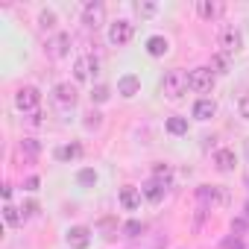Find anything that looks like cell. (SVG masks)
<instances>
[{
	"instance_id": "cell-1",
	"label": "cell",
	"mask_w": 249,
	"mask_h": 249,
	"mask_svg": "<svg viewBox=\"0 0 249 249\" xmlns=\"http://www.w3.org/2000/svg\"><path fill=\"white\" fill-rule=\"evenodd\" d=\"M188 88H191V79H188L185 71H167V73H164L161 91H164L167 100H179L182 94H188Z\"/></svg>"
},
{
	"instance_id": "cell-2",
	"label": "cell",
	"mask_w": 249,
	"mask_h": 249,
	"mask_svg": "<svg viewBox=\"0 0 249 249\" xmlns=\"http://www.w3.org/2000/svg\"><path fill=\"white\" fill-rule=\"evenodd\" d=\"M217 41H220V47H223L226 56H231V53H237V50L243 47V36H240V30L231 27V24H223V27H220Z\"/></svg>"
},
{
	"instance_id": "cell-3",
	"label": "cell",
	"mask_w": 249,
	"mask_h": 249,
	"mask_svg": "<svg viewBox=\"0 0 249 249\" xmlns=\"http://www.w3.org/2000/svg\"><path fill=\"white\" fill-rule=\"evenodd\" d=\"M188 79H191V88H194L196 94H208V91L214 88V71H211V68H194V71L188 73Z\"/></svg>"
},
{
	"instance_id": "cell-4",
	"label": "cell",
	"mask_w": 249,
	"mask_h": 249,
	"mask_svg": "<svg viewBox=\"0 0 249 249\" xmlns=\"http://www.w3.org/2000/svg\"><path fill=\"white\" fill-rule=\"evenodd\" d=\"M38 103H41V94H38V88H33V85H27V88H18V94H15V106L21 108V111H38Z\"/></svg>"
},
{
	"instance_id": "cell-5",
	"label": "cell",
	"mask_w": 249,
	"mask_h": 249,
	"mask_svg": "<svg viewBox=\"0 0 249 249\" xmlns=\"http://www.w3.org/2000/svg\"><path fill=\"white\" fill-rule=\"evenodd\" d=\"M132 33H135V27H132L129 21H114V24L108 27V41H111L114 47H123V44L132 41Z\"/></svg>"
},
{
	"instance_id": "cell-6",
	"label": "cell",
	"mask_w": 249,
	"mask_h": 249,
	"mask_svg": "<svg viewBox=\"0 0 249 249\" xmlns=\"http://www.w3.org/2000/svg\"><path fill=\"white\" fill-rule=\"evenodd\" d=\"M103 21H106V6L103 3H85V9H82V24L88 27V30H100L103 27Z\"/></svg>"
},
{
	"instance_id": "cell-7",
	"label": "cell",
	"mask_w": 249,
	"mask_h": 249,
	"mask_svg": "<svg viewBox=\"0 0 249 249\" xmlns=\"http://www.w3.org/2000/svg\"><path fill=\"white\" fill-rule=\"evenodd\" d=\"M53 97H56V103H59V106H65V108H73L79 94H76V88H73L71 82H59V85L53 88Z\"/></svg>"
},
{
	"instance_id": "cell-8",
	"label": "cell",
	"mask_w": 249,
	"mask_h": 249,
	"mask_svg": "<svg viewBox=\"0 0 249 249\" xmlns=\"http://www.w3.org/2000/svg\"><path fill=\"white\" fill-rule=\"evenodd\" d=\"M68 50H71V36L68 33H59V36H53L47 41V56H53V59L68 56Z\"/></svg>"
},
{
	"instance_id": "cell-9",
	"label": "cell",
	"mask_w": 249,
	"mask_h": 249,
	"mask_svg": "<svg viewBox=\"0 0 249 249\" xmlns=\"http://www.w3.org/2000/svg\"><path fill=\"white\" fill-rule=\"evenodd\" d=\"M91 73H97V59L94 56H79L73 62V76L79 82H85V79H91Z\"/></svg>"
},
{
	"instance_id": "cell-10",
	"label": "cell",
	"mask_w": 249,
	"mask_h": 249,
	"mask_svg": "<svg viewBox=\"0 0 249 249\" xmlns=\"http://www.w3.org/2000/svg\"><path fill=\"white\" fill-rule=\"evenodd\" d=\"M196 12H199V18H205V21H214V18H220V15L226 12V3H220V0H199V3H196Z\"/></svg>"
},
{
	"instance_id": "cell-11",
	"label": "cell",
	"mask_w": 249,
	"mask_h": 249,
	"mask_svg": "<svg viewBox=\"0 0 249 249\" xmlns=\"http://www.w3.org/2000/svg\"><path fill=\"white\" fill-rule=\"evenodd\" d=\"M138 91H141V79H138L135 73H126V76L117 79V94H120V97L129 100V97H135Z\"/></svg>"
},
{
	"instance_id": "cell-12",
	"label": "cell",
	"mask_w": 249,
	"mask_h": 249,
	"mask_svg": "<svg viewBox=\"0 0 249 249\" xmlns=\"http://www.w3.org/2000/svg\"><path fill=\"white\" fill-rule=\"evenodd\" d=\"M68 243L73 246V249H85L88 243H91V231L85 229V226H73V229H68Z\"/></svg>"
},
{
	"instance_id": "cell-13",
	"label": "cell",
	"mask_w": 249,
	"mask_h": 249,
	"mask_svg": "<svg viewBox=\"0 0 249 249\" xmlns=\"http://www.w3.org/2000/svg\"><path fill=\"white\" fill-rule=\"evenodd\" d=\"M141 191H144V196H147L150 202H161V199H164V191H167V185H164V182H159V179H153V182H147Z\"/></svg>"
},
{
	"instance_id": "cell-14",
	"label": "cell",
	"mask_w": 249,
	"mask_h": 249,
	"mask_svg": "<svg viewBox=\"0 0 249 249\" xmlns=\"http://www.w3.org/2000/svg\"><path fill=\"white\" fill-rule=\"evenodd\" d=\"M120 205L126 208V211H135L141 205V194L135 188H120Z\"/></svg>"
},
{
	"instance_id": "cell-15",
	"label": "cell",
	"mask_w": 249,
	"mask_h": 249,
	"mask_svg": "<svg viewBox=\"0 0 249 249\" xmlns=\"http://www.w3.org/2000/svg\"><path fill=\"white\" fill-rule=\"evenodd\" d=\"M214 164H217V170H220V173H229V170H234V153H231V150H217V156H214Z\"/></svg>"
},
{
	"instance_id": "cell-16",
	"label": "cell",
	"mask_w": 249,
	"mask_h": 249,
	"mask_svg": "<svg viewBox=\"0 0 249 249\" xmlns=\"http://www.w3.org/2000/svg\"><path fill=\"white\" fill-rule=\"evenodd\" d=\"M167 50H170V44H167L164 36H153V38H147V53H150V56H164Z\"/></svg>"
},
{
	"instance_id": "cell-17",
	"label": "cell",
	"mask_w": 249,
	"mask_h": 249,
	"mask_svg": "<svg viewBox=\"0 0 249 249\" xmlns=\"http://www.w3.org/2000/svg\"><path fill=\"white\" fill-rule=\"evenodd\" d=\"M214 111H217V106L211 100H196L194 103V117L196 120H208V117H214Z\"/></svg>"
},
{
	"instance_id": "cell-18",
	"label": "cell",
	"mask_w": 249,
	"mask_h": 249,
	"mask_svg": "<svg viewBox=\"0 0 249 249\" xmlns=\"http://www.w3.org/2000/svg\"><path fill=\"white\" fill-rule=\"evenodd\" d=\"M79 156H82V147L79 144H65V147L56 150V159L59 161H76Z\"/></svg>"
},
{
	"instance_id": "cell-19",
	"label": "cell",
	"mask_w": 249,
	"mask_h": 249,
	"mask_svg": "<svg viewBox=\"0 0 249 249\" xmlns=\"http://www.w3.org/2000/svg\"><path fill=\"white\" fill-rule=\"evenodd\" d=\"M167 132L170 135H185L188 132V120L185 117H167Z\"/></svg>"
},
{
	"instance_id": "cell-20",
	"label": "cell",
	"mask_w": 249,
	"mask_h": 249,
	"mask_svg": "<svg viewBox=\"0 0 249 249\" xmlns=\"http://www.w3.org/2000/svg\"><path fill=\"white\" fill-rule=\"evenodd\" d=\"M3 220H6L9 226H18V223L24 220V214H21L15 205H9V202H6V205H3Z\"/></svg>"
},
{
	"instance_id": "cell-21",
	"label": "cell",
	"mask_w": 249,
	"mask_h": 249,
	"mask_svg": "<svg viewBox=\"0 0 249 249\" xmlns=\"http://www.w3.org/2000/svg\"><path fill=\"white\" fill-rule=\"evenodd\" d=\"M211 71H214V73H229V56H226V53H217V56L211 59Z\"/></svg>"
},
{
	"instance_id": "cell-22",
	"label": "cell",
	"mask_w": 249,
	"mask_h": 249,
	"mask_svg": "<svg viewBox=\"0 0 249 249\" xmlns=\"http://www.w3.org/2000/svg\"><path fill=\"white\" fill-rule=\"evenodd\" d=\"M76 182H79L82 188H94V185H97V173L85 167V170H79V176H76Z\"/></svg>"
},
{
	"instance_id": "cell-23",
	"label": "cell",
	"mask_w": 249,
	"mask_h": 249,
	"mask_svg": "<svg viewBox=\"0 0 249 249\" xmlns=\"http://www.w3.org/2000/svg\"><path fill=\"white\" fill-rule=\"evenodd\" d=\"M123 231H126V237H138V234L144 231V223H138V220H129L126 226H123Z\"/></svg>"
},
{
	"instance_id": "cell-24",
	"label": "cell",
	"mask_w": 249,
	"mask_h": 249,
	"mask_svg": "<svg viewBox=\"0 0 249 249\" xmlns=\"http://www.w3.org/2000/svg\"><path fill=\"white\" fill-rule=\"evenodd\" d=\"M21 150H24V153H27L30 159H36V156L41 153V147H38V141H33V138H27V141L21 144Z\"/></svg>"
},
{
	"instance_id": "cell-25",
	"label": "cell",
	"mask_w": 249,
	"mask_h": 249,
	"mask_svg": "<svg viewBox=\"0 0 249 249\" xmlns=\"http://www.w3.org/2000/svg\"><path fill=\"white\" fill-rule=\"evenodd\" d=\"M135 12L141 18H153L156 15V3H135Z\"/></svg>"
},
{
	"instance_id": "cell-26",
	"label": "cell",
	"mask_w": 249,
	"mask_h": 249,
	"mask_svg": "<svg viewBox=\"0 0 249 249\" xmlns=\"http://www.w3.org/2000/svg\"><path fill=\"white\" fill-rule=\"evenodd\" d=\"M91 100H94V103H106V100H108V88H106V85H97V88L91 91Z\"/></svg>"
},
{
	"instance_id": "cell-27",
	"label": "cell",
	"mask_w": 249,
	"mask_h": 249,
	"mask_svg": "<svg viewBox=\"0 0 249 249\" xmlns=\"http://www.w3.org/2000/svg\"><path fill=\"white\" fill-rule=\"evenodd\" d=\"M153 173H156V179H159V182H164V185H167V179H170V167H167V164H156V170H153Z\"/></svg>"
},
{
	"instance_id": "cell-28",
	"label": "cell",
	"mask_w": 249,
	"mask_h": 249,
	"mask_svg": "<svg viewBox=\"0 0 249 249\" xmlns=\"http://www.w3.org/2000/svg\"><path fill=\"white\" fill-rule=\"evenodd\" d=\"M223 249H246V243L240 237H226L223 240Z\"/></svg>"
},
{
	"instance_id": "cell-29",
	"label": "cell",
	"mask_w": 249,
	"mask_h": 249,
	"mask_svg": "<svg viewBox=\"0 0 249 249\" xmlns=\"http://www.w3.org/2000/svg\"><path fill=\"white\" fill-rule=\"evenodd\" d=\"M237 111H240V117L249 120V94H243V97L237 100Z\"/></svg>"
},
{
	"instance_id": "cell-30",
	"label": "cell",
	"mask_w": 249,
	"mask_h": 249,
	"mask_svg": "<svg viewBox=\"0 0 249 249\" xmlns=\"http://www.w3.org/2000/svg\"><path fill=\"white\" fill-rule=\"evenodd\" d=\"M85 117H88V120H85V126H88V129H97L103 114H100V111H91V114H85Z\"/></svg>"
},
{
	"instance_id": "cell-31",
	"label": "cell",
	"mask_w": 249,
	"mask_h": 249,
	"mask_svg": "<svg viewBox=\"0 0 249 249\" xmlns=\"http://www.w3.org/2000/svg\"><path fill=\"white\" fill-rule=\"evenodd\" d=\"M21 214H24V217H36V214H38V205H36V202L30 199V202H24V208H21Z\"/></svg>"
},
{
	"instance_id": "cell-32",
	"label": "cell",
	"mask_w": 249,
	"mask_h": 249,
	"mask_svg": "<svg viewBox=\"0 0 249 249\" xmlns=\"http://www.w3.org/2000/svg\"><path fill=\"white\" fill-rule=\"evenodd\" d=\"M53 24H56V15H53V12H41V27H44V30H50Z\"/></svg>"
},
{
	"instance_id": "cell-33",
	"label": "cell",
	"mask_w": 249,
	"mask_h": 249,
	"mask_svg": "<svg viewBox=\"0 0 249 249\" xmlns=\"http://www.w3.org/2000/svg\"><path fill=\"white\" fill-rule=\"evenodd\" d=\"M231 231H234V237H237V234H243V231H246V220H240V217H237V220H231Z\"/></svg>"
},
{
	"instance_id": "cell-34",
	"label": "cell",
	"mask_w": 249,
	"mask_h": 249,
	"mask_svg": "<svg viewBox=\"0 0 249 249\" xmlns=\"http://www.w3.org/2000/svg\"><path fill=\"white\" fill-rule=\"evenodd\" d=\"M27 191H38V176H30L27 179Z\"/></svg>"
},
{
	"instance_id": "cell-35",
	"label": "cell",
	"mask_w": 249,
	"mask_h": 249,
	"mask_svg": "<svg viewBox=\"0 0 249 249\" xmlns=\"http://www.w3.org/2000/svg\"><path fill=\"white\" fill-rule=\"evenodd\" d=\"M41 117H44L41 111H33V117H30V123H33V126H38V123H41Z\"/></svg>"
},
{
	"instance_id": "cell-36",
	"label": "cell",
	"mask_w": 249,
	"mask_h": 249,
	"mask_svg": "<svg viewBox=\"0 0 249 249\" xmlns=\"http://www.w3.org/2000/svg\"><path fill=\"white\" fill-rule=\"evenodd\" d=\"M243 211H246V217H249V202H246V205H243Z\"/></svg>"
},
{
	"instance_id": "cell-37",
	"label": "cell",
	"mask_w": 249,
	"mask_h": 249,
	"mask_svg": "<svg viewBox=\"0 0 249 249\" xmlns=\"http://www.w3.org/2000/svg\"><path fill=\"white\" fill-rule=\"evenodd\" d=\"M246 156H249V138H246Z\"/></svg>"
},
{
	"instance_id": "cell-38",
	"label": "cell",
	"mask_w": 249,
	"mask_h": 249,
	"mask_svg": "<svg viewBox=\"0 0 249 249\" xmlns=\"http://www.w3.org/2000/svg\"><path fill=\"white\" fill-rule=\"evenodd\" d=\"M246 185H249V176H246Z\"/></svg>"
}]
</instances>
